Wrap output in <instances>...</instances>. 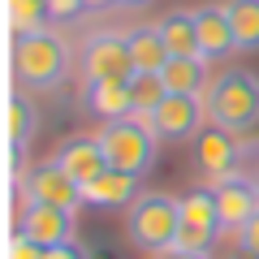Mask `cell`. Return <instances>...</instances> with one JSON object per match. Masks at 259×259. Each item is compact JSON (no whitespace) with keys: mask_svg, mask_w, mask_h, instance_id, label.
Listing matches in <instances>:
<instances>
[{"mask_svg":"<svg viewBox=\"0 0 259 259\" xmlns=\"http://www.w3.org/2000/svg\"><path fill=\"white\" fill-rule=\"evenodd\" d=\"M207 65L212 61H203V56H168V65L160 69V78H164V87L177 91V95H207L212 82H216V78L207 74Z\"/></svg>","mask_w":259,"mask_h":259,"instance_id":"9a60e30c","label":"cell"},{"mask_svg":"<svg viewBox=\"0 0 259 259\" xmlns=\"http://www.w3.org/2000/svg\"><path fill=\"white\" fill-rule=\"evenodd\" d=\"M100 147L108 156L112 168H125L134 177H147L156 168V156H160V134L139 117H121V121H104L100 125Z\"/></svg>","mask_w":259,"mask_h":259,"instance_id":"277c9868","label":"cell"},{"mask_svg":"<svg viewBox=\"0 0 259 259\" xmlns=\"http://www.w3.org/2000/svg\"><path fill=\"white\" fill-rule=\"evenodd\" d=\"M18 229H26L39 246H61V242L74 238V212L69 207H52V203H22Z\"/></svg>","mask_w":259,"mask_h":259,"instance_id":"8fae6325","label":"cell"},{"mask_svg":"<svg viewBox=\"0 0 259 259\" xmlns=\"http://www.w3.org/2000/svg\"><path fill=\"white\" fill-rule=\"evenodd\" d=\"M212 125L229 130V134H246L259 125V74L250 69H225L216 74L212 91L203 95Z\"/></svg>","mask_w":259,"mask_h":259,"instance_id":"3957f363","label":"cell"},{"mask_svg":"<svg viewBox=\"0 0 259 259\" xmlns=\"http://www.w3.org/2000/svg\"><path fill=\"white\" fill-rule=\"evenodd\" d=\"M203 121H207V104L203 95H177L168 91L160 100V108L147 117V125L160 134V143H190L203 134Z\"/></svg>","mask_w":259,"mask_h":259,"instance_id":"8992f818","label":"cell"},{"mask_svg":"<svg viewBox=\"0 0 259 259\" xmlns=\"http://www.w3.org/2000/svg\"><path fill=\"white\" fill-rule=\"evenodd\" d=\"M238 246H246V250H255V255H259V212L238 229Z\"/></svg>","mask_w":259,"mask_h":259,"instance_id":"484cf974","label":"cell"},{"mask_svg":"<svg viewBox=\"0 0 259 259\" xmlns=\"http://www.w3.org/2000/svg\"><path fill=\"white\" fill-rule=\"evenodd\" d=\"M87 5L82 0H48V13L52 18H74V13H82Z\"/></svg>","mask_w":259,"mask_h":259,"instance_id":"4316f807","label":"cell"},{"mask_svg":"<svg viewBox=\"0 0 259 259\" xmlns=\"http://www.w3.org/2000/svg\"><path fill=\"white\" fill-rule=\"evenodd\" d=\"M164 95H168V87H164L160 74H134V78H130V100H134V117H139V121H147L151 112L160 108Z\"/></svg>","mask_w":259,"mask_h":259,"instance_id":"44dd1931","label":"cell"},{"mask_svg":"<svg viewBox=\"0 0 259 259\" xmlns=\"http://www.w3.org/2000/svg\"><path fill=\"white\" fill-rule=\"evenodd\" d=\"M48 0H9V26L13 35H35V30H48Z\"/></svg>","mask_w":259,"mask_h":259,"instance_id":"7402d4cb","label":"cell"},{"mask_svg":"<svg viewBox=\"0 0 259 259\" xmlns=\"http://www.w3.org/2000/svg\"><path fill=\"white\" fill-rule=\"evenodd\" d=\"M52 160L74 177L78 186L95 182V177L108 168V156H104V147H100L95 134H69V139H61V143H56V151H52Z\"/></svg>","mask_w":259,"mask_h":259,"instance_id":"30bf717a","label":"cell"},{"mask_svg":"<svg viewBox=\"0 0 259 259\" xmlns=\"http://www.w3.org/2000/svg\"><path fill=\"white\" fill-rule=\"evenodd\" d=\"M182 225H194V229H212L221 233V207H216V194L212 186H199V190H186L182 194Z\"/></svg>","mask_w":259,"mask_h":259,"instance_id":"ac0fdd59","label":"cell"},{"mask_svg":"<svg viewBox=\"0 0 259 259\" xmlns=\"http://www.w3.org/2000/svg\"><path fill=\"white\" fill-rule=\"evenodd\" d=\"M130 35V56H134V69L139 74H160L168 65V44L160 39V30H156V22L151 26H134V30H125Z\"/></svg>","mask_w":259,"mask_h":259,"instance_id":"e0dca14e","label":"cell"},{"mask_svg":"<svg viewBox=\"0 0 259 259\" xmlns=\"http://www.w3.org/2000/svg\"><path fill=\"white\" fill-rule=\"evenodd\" d=\"M82 108L100 121H121L134 117V100H130V82H82Z\"/></svg>","mask_w":259,"mask_h":259,"instance_id":"5bb4252c","label":"cell"},{"mask_svg":"<svg viewBox=\"0 0 259 259\" xmlns=\"http://www.w3.org/2000/svg\"><path fill=\"white\" fill-rule=\"evenodd\" d=\"M44 250H48V246H39L26 229H13V238H9V259H44Z\"/></svg>","mask_w":259,"mask_h":259,"instance_id":"cb8c5ba5","label":"cell"},{"mask_svg":"<svg viewBox=\"0 0 259 259\" xmlns=\"http://www.w3.org/2000/svg\"><path fill=\"white\" fill-rule=\"evenodd\" d=\"M238 52H259V0H225Z\"/></svg>","mask_w":259,"mask_h":259,"instance_id":"ffe728a7","label":"cell"},{"mask_svg":"<svg viewBox=\"0 0 259 259\" xmlns=\"http://www.w3.org/2000/svg\"><path fill=\"white\" fill-rule=\"evenodd\" d=\"M121 5H147V0H121Z\"/></svg>","mask_w":259,"mask_h":259,"instance_id":"f546056e","label":"cell"},{"mask_svg":"<svg viewBox=\"0 0 259 259\" xmlns=\"http://www.w3.org/2000/svg\"><path fill=\"white\" fill-rule=\"evenodd\" d=\"M69 69H74V52L56 30L18 35V44H13V78L26 91H35V95L56 91V87H65Z\"/></svg>","mask_w":259,"mask_h":259,"instance_id":"6da1fadb","label":"cell"},{"mask_svg":"<svg viewBox=\"0 0 259 259\" xmlns=\"http://www.w3.org/2000/svg\"><path fill=\"white\" fill-rule=\"evenodd\" d=\"M18 190H22V203H52V207H69V212H78V207L87 203L82 186L65 173L56 160H44V164L26 168L22 182H18Z\"/></svg>","mask_w":259,"mask_h":259,"instance_id":"52a82bcc","label":"cell"},{"mask_svg":"<svg viewBox=\"0 0 259 259\" xmlns=\"http://www.w3.org/2000/svg\"><path fill=\"white\" fill-rule=\"evenodd\" d=\"M242 156H246V143H238V134H229V130H221V125L203 130V134L194 139V160H199V168L207 173V186L221 182V177H229V173H238Z\"/></svg>","mask_w":259,"mask_h":259,"instance_id":"ba28073f","label":"cell"},{"mask_svg":"<svg viewBox=\"0 0 259 259\" xmlns=\"http://www.w3.org/2000/svg\"><path fill=\"white\" fill-rule=\"evenodd\" d=\"M194 26H199V44H203L207 61H225L229 52H238V39H233V22H229V5H203L194 9Z\"/></svg>","mask_w":259,"mask_h":259,"instance_id":"7c38bea8","label":"cell"},{"mask_svg":"<svg viewBox=\"0 0 259 259\" xmlns=\"http://www.w3.org/2000/svg\"><path fill=\"white\" fill-rule=\"evenodd\" d=\"M160 39L168 44V52L173 56H203V44H199V26H194V13L186 9H168L164 18L156 22ZM207 61V56H203Z\"/></svg>","mask_w":259,"mask_h":259,"instance_id":"2e32d148","label":"cell"},{"mask_svg":"<svg viewBox=\"0 0 259 259\" xmlns=\"http://www.w3.org/2000/svg\"><path fill=\"white\" fill-rule=\"evenodd\" d=\"M35 130H39L35 104H30L22 91H9V151H13V164L22 160V147L35 139Z\"/></svg>","mask_w":259,"mask_h":259,"instance_id":"d6986e66","label":"cell"},{"mask_svg":"<svg viewBox=\"0 0 259 259\" xmlns=\"http://www.w3.org/2000/svg\"><path fill=\"white\" fill-rule=\"evenodd\" d=\"M212 194H216V207H221V225L233 233L259 212V182L250 173H242V168L221 177V182H212Z\"/></svg>","mask_w":259,"mask_h":259,"instance_id":"9c48e42d","label":"cell"},{"mask_svg":"<svg viewBox=\"0 0 259 259\" xmlns=\"http://www.w3.org/2000/svg\"><path fill=\"white\" fill-rule=\"evenodd\" d=\"M139 74L130 56V35L121 30H100L82 48V82H130Z\"/></svg>","mask_w":259,"mask_h":259,"instance_id":"5b68a950","label":"cell"},{"mask_svg":"<svg viewBox=\"0 0 259 259\" xmlns=\"http://www.w3.org/2000/svg\"><path fill=\"white\" fill-rule=\"evenodd\" d=\"M44 259H91V255H87V246L78 238H69V242H61V246H48Z\"/></svg>","mask_w":259,"mask_h":259,"instance_id":"d4e9b609","label":"cell"},{"mask_svg":"<svg viewBox=\"0 0 259 259\" xmlns=\"http://www.w3.org/2000/svg\"><path fill=\"white\" fill-rule=\"evenodd\" d=\"M139 177L134 173H125V168H104L95 182H87L82 186V199L87 203H95V207H112V212H125L134 199H139Z\"/></svg>","mask_w":259,"mask_h":259,"instance_id":"4fadbf2b","label":"cell"},{"mask_svg":"<svg viewBox=\"0 0 259 259\" xmlns=\"http://www.w3.org/2000/svg\"><path fill=\"white\" fill-rule=\"evenodd\" d=\"M156 259H212V255H190V250H164V255H156Z\"/></svg>","mask_w":259,"mask_h":259,"instance_id":"83f0119b","label":"cell"},{"mask_svg":"<svg viewBox=\"0 0 259 259\" xmlns=\"http://www.w3.org/2000/svg\"><path fill=\"white\" fill-rule=\"evenodd\" d=\"M177 229H182V199L164 190H143L134 203L125 207V233L130 242L147 255H164L173 250Z\"/></svg>","mask_w":259,"mask_h":259,"instance_id":"7a4b0ae2","label":"cell"},{"mask_svg":"<svg viewBox=\"0 0 259 259\" xmlns=\"http://www.w3.org/2000/svg\"><path fill=\"white\" fill-rule=\"evenodd\" d=\"M82 5H87V9H117L121 0H82Z\"/></svg>","mask_w":259,"mask_h":259,"instance_id":"f1b7e54d","label":"cell"},{"mask_svg":"<svg viewBox=\"0 0 259 259\" xmlns=\"http://www.w3.org/2000/svg\"><path fill=\"white\" fill-rule=\"evenodd\" d=\"M212 242H216V233H212V229H194V225H182V229H177L173 250H190V255H212Z\"/></svg>","mask_w":259,"mask_h":259,"instance_id":"603a6c76","label":"cell"}]
</instances>
